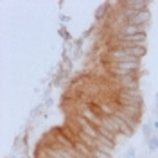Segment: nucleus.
Listing matches in <instances>:
<instances>
[{
    "instance_id": "9",
    "label": "nucleus",
    "mask_w": 158,
    "mask_h": 158,
    "mask_svg": "<svg viewBox=\"0 0 158 158\" xmlns=\"http://www.w3.org/2000/svg\"><path fill=\"white\" fill-rule=\"evenodd\" d=\"M59 36H61V38L65 40V41H70V34H69V31L65 29V27H59Z\"/></svg>"
},
{
    "instance_id": "8",
    "label": "nucleus",
    "mask_w": 158,
    "mask_h": 158,
    "mask_svg": "<svg viewBox=\"0 0 158 158\" xmlns=\"http://www.w3.org/2000/svg\"><path fill=\"white\" fill-rule=\"evenodd\" d=\"M92 158H111V155L110 153H106V151H101V149H94L92 151Z\"/></svg>"
},
{
    "instance_id": "1",
    "label": "nucleus",
    "mask_w": 158,
    "mask_h": 158,
    "mask_svg": "<svg viewBox=\"0 0 158 158\" xmlns=\"http://www.w3.org/2000/svg\"><path fill=\"white\" fill-rule=\"evenodd\" d=\"M118 6H126V7L137 11V13L149 11L148 9V2H144V0H128V2H118Z\"/></svg>"
},
{
    "instance_id": "12",
    "label": "nucleus",
    "mask_w": 158,
    "mask_h": 158,
    "mask_svg": "<svg viewBox=\"0 0 158 158\" xmlns=\"http://www.w3.org/2000/svg\"><path fill=\"white\" fill-rule=\"evenodd\" d=\"M52 104H54V101H52V99H47V101H45V104H43V106H47V108H50V106H52Z\"/></svg>"
},
{
    "instance_id": "15",
    "label": "nucleus",
    "mask_w": 158,
    "mask_h": 158,
    "mask_svg": "<svg viewBox=\"0 0 158 158\" xmlns=\"http://www.w3.org/2000/svg\"><path fill=\"white\" fill-rule=\"evenodd\" d=\"M9 158H18V156H13V155H11V156H9Z\"/></svg>"
},
{
    "instance_id": "13",
    "label": "nucleus",
    "mask_w": 158,
    "mask_h": 158,
    "mask_svg": "<svg viewBox=\"0 0 158 158\" xmlns=\"http://www.w3.org/2000/svg\"><path fill=\"white\" fill-rule=\"evenodd\" d=\"M59 20H61V23H65V22L69 20V16H65V15H61V16H59Z\"/></svg>"
},
{
    "instance_id": "4",
    "label": "nucleus",
    "mask_w": 158,
    "mask_h": 158,
    "mask_svg": "<svg viewBox=\"0 0 158 158\" xmlns=\"http://www.w3.org/2000/svg\"><path fill=\"white\" fill-rule=\"evenodd\" d=\"M155 135V129H153V126L149 124V122H146V124H142V137L146 138V140H149V138Z\"/></svg>"
},
{
    "instance_id": "10",
    "label": "nucleus",
    "mask_w": 158,
    "mask_h": 158,
    "mask_svg": "<svg viewBox=\"0 0 158 158\" xmlns=\"http://www.w3.org/2000/svg\"><path fill=\"white\" fill-rule=\"evenodd\" d=\"M124 158H137L135 149H128V151H126V155H124Z\"/></svg>"
},
{
    "instance_id": "11",
    "label": "nucleus",
    "mask_w": 158,
    "mask_h": 158,
    "mask_svg": "<svg viewBox=\"0 0 158 158\" xmlns=\"http://www.w3.org/2000/svg\"><path fill=\"white\" fill-rule=\"evenodd\" d=\"M151 126H153V129H155V133H158V120H153Z\"/></svg>"
},
{
    "instance_id": "14",
    "label": "nucleus",
    "mask_w": 158,
    "mask_h": 158,
    "mask_svg": "<svg viewBox=\"0 0 158 158\" xmlns=\"http://www.w3.org/2000/svg\"><path fill=\"white\" fill-rule=\"evenodd\" d=\"M155 115H158V104H155Z\"/></svg>"
},
{
    "instance_id": "3",
    "label": "nucleus",
    "mask_w": 158,
    "mask_h": 158,
    "mask_svg": "<svg viewBox=\"0 0 158 158\" xmlns=\"http://www.w3.org/2000/svg\"><path fill=\"white\" fill-rule=\"evenodd\" d=\"M67 77H70V72H67V70H59L58 76H56L54 81H52V86H61V85L67 81Z\"/></svg>"
},
{
    "instance_id": "7",
    "label": "nucleus",
    "mask_w": 158,
    "mask_h": 158,
    "mask_svg": "<svg viewBox=\"0 0 158 158\" xmlns=\"http://www.w3.org/2000/svg\"><path fill=\"white\" fill-rule=\"evenodd\" d=\"M97 129H99V135H102L104 138H108V140H113V142L117 140V135H113V133H111V131H108L106 128H102V126H101V128H97Z\"/></svg>"
},
{
    "instance_id": "2",
    "label": "nucleus",
    "mask_w": 158,
    "mask_h": 158,
    "mask_svg": "<svg viewBox=\"0 0 158 158\" xmlns=\"http://www.w3.org/2000/svg\"><path fill=\"white\" fill-rule=\"evenodd\" d=\"M102 128H106L108 131H111L113 135L118 137V118L113 117H102Z\"/></svg>"
},
{
    "instance_id": "6",
    "label": "nucleus",
    "mask_w": 158,
    "mask_h": 158,
    "mask_svg": "<svg viewBox=\"0 0 158 158\" xmlns=\"http://www.w3.org/2000/svg\"><path fill=\"white\" fill-rule=\"evenodd\" d=\"M108 9H110V4H102V6L95 11V20H97V22H101V20L104 18V13H106Z\"/></svg>"
},
{
    "instance_id": "5",
    "label": "nucleus",
    "mask_w": 158,
    "mask_h": 158,
    "mask_svg": "<svg viewBox=\"0 0 158 158\" xmlns=\"http://www.w3.org/2000/svg\"><path fill=\"white\" fill-rule=\"evenodd\" d=\"M148 148H149V151H151V153L158 151V133H155V135L148 140Z\"/></svg>"
}]
</instances>
